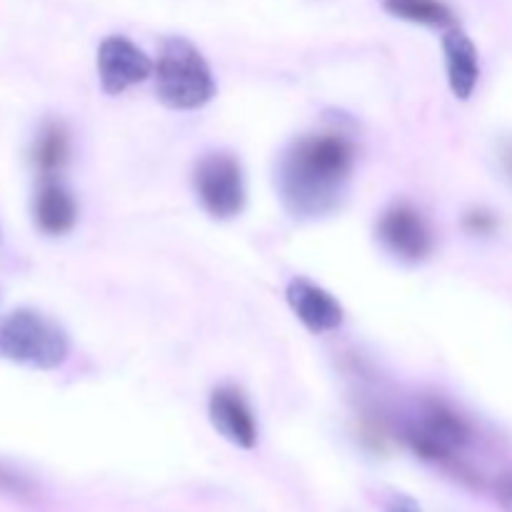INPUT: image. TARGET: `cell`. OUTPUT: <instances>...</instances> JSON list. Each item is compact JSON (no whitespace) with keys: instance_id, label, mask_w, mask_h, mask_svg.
<instances>
[{"instance_id":"obj_5","label":"cell","mask_w":512,"mask_h":512,"mask_svg":"<svg viewBox=\"0 0 512 512\" xmlns=\"http://www.w3.org/2000/svg\"><path fill=\"white\" fill-rule=\"evenodd\" d=\"M410 448L425 460L450 463L470 443V428L458 413L443 403H425L405 428Z\"/></svg>"},{"instance_id":"obj_14","label":"cell","mask_w":512,"mask_h":512,"mask_svg":"<svg viewBox=\"0 0 512 512\" xmlns=\"http://www.w3.org/2000/svg\"><path fill=\"white\" fill-rule=\"evenodd\" d=\"M465 225L470 230H475V233H490L495 228V218L490 213H485V210H475V213H470L465 218Z\"/></svg>"},{"instance_id":"obj_11","label":"cell","mask_w":512,"mask_h":512,"mask_svg":"<svg viewBox=\"0 0 512 512\" xmlns=\"http://www.w3.org/2000/svg\"><path fill=\"white\" fill-rule=\"evenodd\" d=\"M33 218L45 235H65L73 230L75 220H78V205L68 188L55 180H45L35 193Z\"/></svg>"},{"instance_id":"obj_7","label":"cell","mask_w":512,"mask_h":512,"mask_svg":"<svg viewBox=\"0 0 512 512\" xmlns=\"http://www.w3.org/2000/svg\"><path fill=\"white\" fill-rule=\"evenodd\" d=\"M155 73V63L143 48L123 35H110L98 48L100 88L108 95H123L133 85L145 83Z\"/></svg>"},{"instance_id":"obj_8","label":"cell","mask_w":512,"mask_h":512,"mask_svg":"<svg viewBox=\"0 0 512 512\" xmlns=\"http://www.w3.org/2000/svg\"><path fill=\"white\" fill-rule=\"evenodd\" d=\"M208 415L218 435H223L235 448H255V443H258V423H255L248 400L238 388H233V385L215 388L213 395H210Z\"/></svg>"},{"instance_id":"obj_3","label":"cell","mask_w":512,"mask_h":512,"mask_svg":"<svg viewBox=\"0 0 512 512\" xmlns=\"http://www.w3.org/2000/svg\"><path fill=\"white\" fill-rule=\"evenodd\" d=\"M0 355L33 370H55L68 360V338L48 315L30 308L0 318Z\"/></svg>"},{"instance_id":"obj_9","label":"cell","mask_w":512,"mask_h":512,"mask_svg":"<svg viewBox=\"0 0 512 512\" xmlns=\"http://www.w3.org/2000/svg\"><path fill=\"white\" fill-rule=\"evenodd\" d=\"M285 298H288L290 310L295 313V318L315 335L333 333L343 325V305L333 298L325 288H320L318 283L308 278H293L285 290Z\"/></svg>"},{"instance_id":"obj_6","label":"cell","mask_w":512,"mask_h":512,"mask_svg":"<svg viewBox=\"0 0 512 512\" xmlns=\"http://www.w3.org/2000/svg\"><path fill=\"white\" fill-rule=\"evenodd\" d=\"M380 245L400 263H423L433 253V230L413 205L398 203L385 210L378 220Z\"/></svg>"},{"instance_id":"obj_1","label":"cell","mask_w":512,"mask_h":512,"mask_svg":"<svg viewBox=\"0 0 512 512\" xmlns=\"http://www.w3.org/2000/svg\"><path fill=\"white\" fill-rule=\"evenodd\" d=\"M355 165V145L343 133H313L295 140L278 163L280 200L295 218H325L340 208Z\"/></svg>"},{"instance_id":"obj_2","label":"cell","mask_w":512,"mask_h":512,"mask_svg":"<svg viewBox=\"0 0 512 512\" xmlns=\"http://www.w3.org/2000/svg\"><path fill=\"white\" fill-rule=\"evenodd\" d=\"M155 93L170 110H198L215 98V78L208 60L190 40L170 35L155 63Z\"/></svg>"},{"instance_id":"obj_12","label":"cell","mask_w":512,"mask_h":512,"mask_svg":"<svg viewBox=\"0 0 512 512\" xmlns=\"http://www.w3.org/2000/svg\"><path fill=\"white\" fill-rule=\"evenodd\" d=\"M383 8L393 18L408 23L425 25V28H453L455 13L443 0H383Z\"/></svg>"},{"instance_id":"obj_15","label":"cell","mask_w":512,"mask_h":512,"mask_svg":"<svg viewBox=\"0 0 512 512\" xmlns=\"http://www.w3.org/2000/svg\"><path fill=\"white\" fill-rule=\"evenodd\" d=\"M385 512H420V505L413 498H408V495H393L388 500Z\"/></svg>"},{"instance_id":"obj_13","label":"cell","mask_w":512,"mask_h":512,"mask_svg":"<svg viewBox=\"0 0 512 512\" xmlns=\"http://www.w3.org/2000/svg\"><path fill=\"white\" fill-rule=\"evenodd\" d=\"M68 160V133L60 123H48L33 145V163L45 180L58 175Z\"/></svg>"},{"instance_id":"obj_4","label":"cell","mask_w":512,"mask_h":512,"mask_svg":"<svg viewBox=\"0 0 512 512\" xmlns=\"http://www.w3.org/2000/svg\"><path fill=\"white\" fill-rule=\"evenodd\" d=\"M195 195L205 213L215 220H230L245 208L243 165L233 153L215 150L198 160L193 173Z\"/></svg>"},{"instance_id":"obj_16","label":"cell","mask_w":512,"mask_h":512,"mask_svg":"<svg viewBox=\"0 0 512 512\" xmlns=\"http://www.w3.org/2000/svg\"><path fill=\"white\" fill-rule=\"evenodd\" d=\"M495 493H498L500 508H503L505 512H512V475L510 478L500 480L498 488H495Z\"/></svg>"},{"instance_id":"obj_10","label":"cell","mask_w":512,"mask_h":512,"mask_svg":"<svg viewBox=\"0 0 512 512\" xmlns=\"http://www.w3.org/2000/svg\"><path fill=\"white\" fill-rule=\"evenodd\" d=\"M445 70H448L450 90L458 100H468L475 93L480 80V60L478 48L468 33L460 28H448L443 35Z\"/></svg>"}]
</instances>
